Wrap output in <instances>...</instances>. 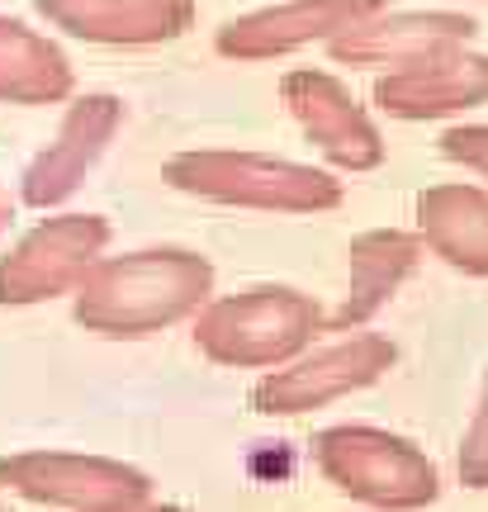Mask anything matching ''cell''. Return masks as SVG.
<instances>
[{
  "instance_id": "5b68a950",
  "label": "cell",
  "mask_w": 488,
  "mask_h": 512,
  "mask_svg": "<svg viewBox=\"0 0 488 512\" xmlns=\"http://www.w3.org/2000/svg\"><path fill=\"white\" fill-rule=\"evenodd\" d=\"M398 361V347L380 332H346L342 342L318 351H304L285 366L266 370L252 384V408L266 418H299L313 408L361 394L370 384H380Z\"/></svg>"
},
{
  "instance_id": "5bb4252c",
  "label": "cell",
  "mask_w": 488,
  "mask_h": 512,
  "mask_svg": "<svg viewBox=\"0 0 488 512\" xmlns=\"http://www.w3.org/2000/svg\"><path fill=\"white\" fill-rule=\"evenodd\" d=\"M422 261V238L417 233H403V228H370L346 247V299L342 309L327 318L332 332H356L365 328L375 313L398 294V285L417 271Z\"/></svg>"
},
{
  "instance_id": "6da1fadb",
  "label": "cell",
  "mask_w": 488,
  "mask_h": 512,
  "mask_svg": "<svg viewBox=\"0 0 488 512\" xmlns=\"http://www.w3.org/2000/svg\"><path fill=\"white\" fill-rule=\"evenodd\" d=\"M214 299V266L185 247L100 256L72 294V318L95 337H152Z\"/></svg>"
},
{
  "instance_id": "9a60e30c",
  "label": "cell",
  "mask_w": 488,
  "mask_h": 512,
  "mask_svg": "<svg viewBox=\"0 0 488 512\" xmlns=\"http://www.w3.org/2000/svg\"><path fill=\"white\" fill-rule=\"evenodd\" d=\"M417 238L455 271L488 275V190L465 181L427 185L417 195Z\"/></svg>"
},
{
  "instance_id": "8992f818",
  "label": "cell",
  "mask_w": 488,
  "mask_h": 512,
  "mask_svg": "<svg viewBox=\"0 0 488 512\" xmlns=\"http://www.w3.org/2000/svg\"><path fill=\"white\" fill-rule=\"evenodd\" d=\"M109 247L105 214H48L0 256V309H29L62 294L91 275Z\"/></svg>"
},
{
  "instance_id": "52a82bcc",
  "label": "cell",
  "mask_w": 488,
  "mask_h": 512,
  "mask_svg": "<svg viewBox=\"0 0 488 512\" xmlns=\"http://www.w3.org/2000/svg\"><path fill=\"white\" fill-rule=\"evenodd\" d=\"M0 484L62 512H119L152 498V479L138 465L86 451H15L0 460Z\"/></svg>"
},
{
  "instance_id": "7c38bea8",
  "label": "cell",
  "mask_w": 488,
  "mask_h": 512,
  "mask_svg": "<svg viewBox=\"0 0 488 512\" xmlns=\"http://www.w3.org/2000/svg\"><path fill=\"white\" fill-rule=\"evenodd\" d=\"M375 105L389 119H446L474 105H488V57L470 48H446L413 67L384 72L375 81Z\"/></svg>"
},
{
  "instance_id": "ac0fdd59",
  "label": "cell",
  "mask_w": 488,
  "mask_h": 512,
  "mask_svg": "<svg viewBox=\"0 0 488 512\" xmlns=\"http://www.w3.org/2000/svg\"><path fill=\"white\" fill-rule=\"evenodd\" d=\"M441 152L451 157L455 166H465L474 176L488 181V124H460L441 133Z\"/></svg>"
},
{
  "instance_id": "4fadbf2b",
  "label": "cell",
  "mask_w": 488,
  "mask_h": 512,
  "mask_svg": "<svg viewBox=\"0 0 488 512\" xmlns=\"http://www.w3.org/2000/svg\"><path fill=\"white\" fill-rule=\"evenodd\" d=\"M53 29L100 48H157L195 24V0H34Z\"/></svg>"
},
{
  "instance_id": "ba28073f",
  "label": "cell",
  "mask_w": 488,
  "mask_h": 512,
  "mask_svg": "<svg viewBox=\"0 0 488 512\" xmlns=\"http://www.w3.org/2000/svg\"><path fill=\"white\" fill-rule=\"evenodd\" d=\"M280 100L294 114V124L304 128V138L337 171H375L384 166V133L375 119L365 114V105L346 91L342 81L323 67H294L280 81Z\"/></svg>"
},
{
  "instance_id": "ffe728a7",
  "label": "cell",
  "mask_w": 488,
  "mask_h": 512,
  "mask_svg": "<svg viewBox=\"0 0 488 512\" xmlns=\"http://www.w3.org/2000/svg\"><path fill=\"white\" fill-rule=\"evenodd\" d=\"M10 228V200H5V190H0V233Z\"/></svg>"
},
{
  "instance_id": "44dd1931",
  "label": "cell",
  "mask_w": 488,
  "mask_h": 512,
  "mask_svg": "<svg viewBox=\"0 0 488 512\" xmlns=\"http://www.w3.org/2000/svg\"><path fill=\"white\" fill-rule=\"evenodd\" d=\"M0 512H10V508H5V503H0Z\"/></svg>"
},
{
  "instance_id": "8fae6325",
  "label": "cell",
  "mask_w": 488,
  "mask_h": 512,
  "mask_svg": "<svg viewBox=\"0 0 488 512\" xmlns=\"http://www.w3.org/2000/svg\"><path fill=\"white\" fill-rule=\"evenodd\" d=\"M470 15H455V10H380V15L361 19L356 29H346L342 38L327 43L332 62L342 67H370V72H398V67H413L422 57H436L446 48H470L474 38Z\"/></svg>"
},
{
  "instance_id": "d6986e66",
  "label": "cell",
  "mask_w": 488,
  "mask_h": 512,
  "mask_svg": "<svg viewBox=\"0 0 488 512\" xmlns=\"http://www.w3.org/2000/svg\"><path fill=\"white\" fill-rule=\"evenodd\" d=\"M119 512H190V508H181V503H138V508H119Z\"/></svg>"
},
{
  "instance_id": "30bf717a",
  "label": "cell",
  "mask_w": 488,
  "mask_h": 512,
  "mask_svg": "<svg viewBox=\"0 0 488 512\" xmlns=\"http://www.w3.org/2000/svg\"><path fill=\"white\" fill-rule=\"evenodd\" d=\"M380 10H389V0H280V5L228 19L218 29L214 48L233 62H271L313 43H332Z\"/></svg>"
},
{
  "instance_id": "9c48e42d",
  "label": "cell",
  "mask_w": 488,
  "mask_h": 512,
  "mask_svg": "<svg viewBox=\"0 0 488 512\" xmlns=\"http://www.w3.org/2000/svg\"><path fill=\"white\" fill-rule=\"evenodd\" d=\"M124 128V100L109 91H91V95H76L62 124H57L53 143L38 152L34 162L24 166L19 176V200L29 209H57L67 204L81 190V181L95 171V162L109 152L114 133Z\"/></svg>"
},
{
  "instance_id": "2e32d148",
  "label": "cell",
  "mask_w": 488,
  "mask_h": 512,
  "mask_svg": "<svg viewBox=\"0 0 488 512\" xmlns=\"http://www.w3.org/2000/svg\"><path fill=\"white\" fill-rule=\"evenodd\" d=\"M76 86L72 57L24 19L0 15V100L10 105H57Z\"/></svg>"
},
{
  "instance_id": "7a4b0ae2",
  "label": "cell",
  "mask_w": 488,
  "mask_h": 512,
  "mask_svg": "<svg viewBox=\"0 0 488 512\" xmlns=\"http://www.w3.org/2000/svg\"><path fill=\"white\" fill-rule=\"evenodd\" d=\"M171 190L209 204L261 209V214H327L346 200V185L332 171H318L290 157L266 152H228V147H190L162 166Z\"/></svg>"
},
{
  "instance_id": "e0dca14e",
  "label": "cell",
  "mask_w": 488,
  "mask_h": 512,
  "mask_svg": "<svg viewBox=\"0 0 488 512\" xmlns=\"http://www.w3.org/2000/svg\"><path fill=\"white\" fill-rule=\"evenodd\" d=\"M455 470H460V484H465V489H488V375H484V389H479V408H474L470 427H465V437H460Z\"/></svg>"
},
{
  "instance_id": "277c9868",
  "label": "cell",
  "mask_w": 488,
  "mask_h": 512,
  "mask_svg": "<svg viewBox=\"0 0 488 512\" xmlns=\"http://www.w3.org/2000/svg\"><path fill=\"white\" fill-rule=\"evenodd\" d=\"M313 460L332 489L380 512H417L441 494V475L432 460L408 437L384 427H365V422L327 427L313 441Z\"/></svg>"
},
{
  "instance_id": "3957f363",
  "label": "cell",
  "mask_w": 488,
  "mask_h": 512,
  "mask_svg": "<svg viewBox=\"0 0 488 512\" xmlns=\"http://www.w3.org/2000/svg\"><path fill=\"white\" fill-rule=\"evenodd\" d=\"M327 328L323 309L290 285H252V290L209 299L195 313V351L228 370H275L304 356L313 332Z\"/></svg>"
}]
</instances>
